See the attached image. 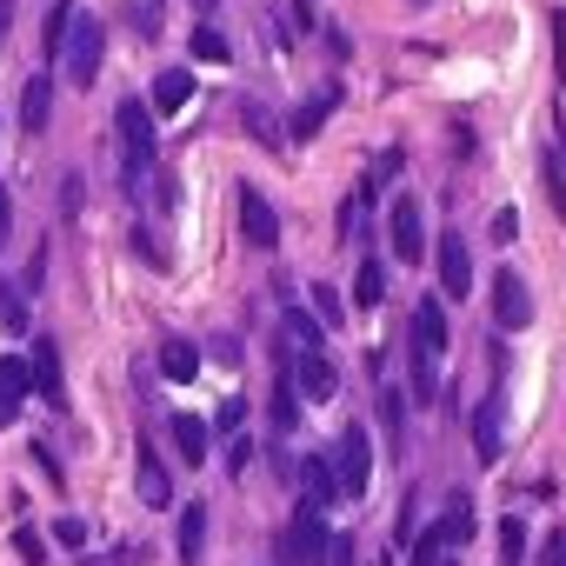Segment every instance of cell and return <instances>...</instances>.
Here are the masks:
<instances>
[{"instance_id":"obj_1","label":"cell","mask_w":566,"mask_h":566,"mask_svg":"<svg viewBox=\"0 0 566 566\" xmlns=\"http://www.w3.org/2000/svg\"><path fill=\"white\" fill-rule=\"evenodd\" d=\"M101 54H107V34H101V21L94 14H81L74 8V21H67V34H61V74L74 81V87H94V74H101Z\"/></svg>"},{"instance_id":"obj_2","label":"cell","mask_w":566,"mask_h":566,"mask_svg":"<svg viewBox=\"0 0 566 566\" xmlns=\"http://www.w3.org/2000/svg\"><path fill=\"white\" fill-rule=\"evenodd\" d=\"M327 467H334V486H340V500H360V493H367V480H374V440H367L360 427H347Z\"/></svg>"},{"instance_id":"obj_3","label":"cell","mask_w":566,"mask_h":566,"mask_svg":"<svg viewBox=\"0 0 566 566\" xmlns=\"http://www.w3.org/2000/svg\"><path fill=\"white\" fill-rule=\"evenodd\" d=\"M120 140H127V174H134V187H140V174L154 167V114L140 107V101H120Z\"/></svg>"},{"instance_id":"obj_4","label":"cell","mask_w":566,"mask_h":566,"mask_svg":"<svg viewBox=\"0 0 566 566\" xmlns=\"http://www.w3.org/2000/svg\"><path fill=\"white\" fill-rule=\"evenodd\" d=\"M327 539H334V533L321 526V513H307V506H301V513H294V526H287V539H280V553H287L294 566H321V559H327Z\"/></svg>"},{"instance_id":"obj_5","label":"cell","mask_w":566,"mask_h":566,"mask_svg":"<svg viewBox=\"0 0 566 566\" xmlns=\"http://www.w3.org/2000/svg\"><path fill=\"white\" fill-rule=\"evenodd\" d=\"M387 240H394V253H400L407 266H413V260L427 253V220H420V207H413L407 193H400V200L387 207Z\"/></svg>"},{"instance_id":"obj_6","label":"cell","mask_w":566,"mask_h":566,"mask_svg":"<svg viewBox=\"0 0 566 566\" xmlns=\"http://www.w3.org/2000/svg\"><path fill=\"white\" fill-rule=\"evenodd\" d=\"M433 260H440V294H453V301H467V287H473V253H467V240H460V227H453V233H440V247H433Z\"/></svg>"},{"instance_id":"obj_7","label":"cell","mask_w":566,"mask_h":566,"mask_svg":"<svg viewBox=\"0 0 566 566\" xmlns=\"http://www.w3.org/2000/svg\"><path fill=\"white\" fill-rule=\"evenodd\" d=\"M493 321H500V327H513V334L533 321V294H526V280H520L513 266H500V273H493Z\"/></svg>"},{"instance_id":"obj_8","label":"cell","mask_w":566,"mask_h":566,"mask_svg":"<svg viewBox=\"0 0 566 566\" xmlns=\"http://www.w3.org/2000/svg\"><path fill=\"white\" fill-rule=\"evenodd\" d=\"M240 233H247V247H280V213L266 207V193L260 187H240Z\"/></svg>"},{"instance_id":"obj_9","label":"cell","mask_w":566,"mask_h":566,"mask_svg":"<svg viewBox=\"0 0 566 566\" xmlns=\"http://www.w3.org/2000/svg\"><path fill=\"white\" fill-rule=\"evenodd\" d=\"M440 354H447V307L440 301H420L413 307V360H433L440 367Z\"/></svg>"},{"instance_id":"obj_10","label":"cell","mask_w":566,"mask_h":566,"mask_svg":"<svg viewBox=\"0 0 566 566\" xmlns=\"http://www.w3.org/2000/svg\"><path fill=\"white\" fill-rule=\"evenodd\" d=\"M28 380L41 387V400H48V407H67V380H61V354H54V340H34Z\"/></svg>"},{"instance_id":"obj_11","label":"cell","mask_w":566,"mask_h":566,"mask_svg":"<svg viewBox=\"0 0 566 566\" xmlns=\"http://www.w3.org/2000/svg\"><path fill=\"white\" fill-rule=\"evenodd\" d=\"M500 420H506V400L486 394L480 413H473V453H480V460H500V447H506V440H500Z\"/></svg>"},{"instance_id":"obj_12","label":"cell","mask_w":566,"mask_h":566,"mask_svg":"<svg viewBox=\"0 0 566 566\" xmlns=\"http://www.w3.org/2000/svg\"><path fill=\"white\" fill-rule=\"evenodd\" d=\"M287 387H301L307 400H334V367H327L321 354H301V360L287 367Z\"/></svg>"},{"instance_id":"obj_13","label":"cell","mask_w":566,"mask_h":566,"mask_svg":"<svg viewBox=\"0 0 566 566\" xmlns=\"http://www.w3.org/2000/svg\"><path fill=\"white\" fill-rule=\"evenodd\" d=\"M301 486H307V513H321V506H334V500H340L334 467H327L321 453H307V460H301Z\"/></svg>"},{"instance_id":"obj_14","label":"cell","mask_w":566,"mask_h":566,"mask_svg":"<svg viewBox=\"0 0 566 566\" xmlns=\"http://www.w3.org/2000/svg\"><path fill=\"white\" fill-rule=\"evenodd\" d=\"M48 114H54V81H48V74H34V81L21 87V127H28V134H41V127H48Z\"/></svg>"},{"instance_id":"obj_15","label":"cell","mask_w":566,"mask_h":566,"mask_svg":"<svg viewBox=\"0 0 566 566\" xmlns=\"http://www.w3.org/2000/svg\"><path fill=\"white\" fill-rule=\"evenodd\" d=\"M187 101H193V74L174 67V74L154 81V107H147V114H174V107H187Z\"/></svg>"},{"instance_id":"obj_16","label":"cell","mask_w":566,"mask_h":566,"mask_svg":"<svg viewBox=\"0 0 566 566\" xmlns=\"http://www.w3.org/2000/svg\"><path fill=\"white\" fill-rule=\"evenodd\" d=\"M200 553H207V506L193 500L180 513V566H200Z\"/></svg>"},{"instance_id":"obj_17","label":"cell","mask_w":566,"mask_h":566,"mask_svg":"<svg viewBox=\"0 0 566 566\" xmlns=\"http://www.w3.org/2000/svg\"><path fill=\"white\" fill-rule=\"evenodd\" d=\"M174 447H180V460H207V420L200 413H174Z\"/></svg>"},{"instance_id":"obj_18","label":"cell","mask_w":566,"mask_h":566,"mask_svg":"<svg viewBox=\"0 0 566 566\" xmlns=\"http://www.w3.org/2000/svg\"><path fill=\"white\" fill-rule=\"evenodd\" d=\"M134 480H140V500H147V506H174V486H167V467H160V460H154L147 447H140V473H134Z\"/></svg>"},{"instance_id":"obj_19","label":"cell","mask_w":566,"mask_h":566,"mask_svg":"<svg viewBox=\"0 0 566 566\" xmlns=\"http://www.w3.org/2000/svg\"><path fill=\"white\" fill-rule=\"evenodd\" d=\"M160 374H167V380H193V374H200V347H193V340H167V347H160Z\"/></svg>"},{"instance_id":"obj_20","label":"cell","mask_w":566,"mask_h":566,"mask_svg":"<svg viewBox=\"0 0 566 566\" xmlns=\"http://www.w3.org/2000/svg\"><path fill=\"white\" fill-rule=\"evenodd\" d=\"M334 107H340V94H334V87H327V94H314V101L294 114V140H314V134H321V120H327Z\"/></svg>"},{"instance_id":"obj_21","label":"cell","mask_w":566,"mask_h":566,"mask_svg":"<svg viewBox=\"0 0 566 566\" xmlns=\"http://www.w3.org/2000/svg\"><path fill=\"white\" fill-rule=\"evenodd\" d=\"M380 294H387V266H380V260H367V266H360V287H354V301H360V307H374Z\"/></svg>"},{"instance_id":"obj_22","label":"cell","mask_w":566,"mask_h":566,"mask_svg":"<svg viewBox=\"0 0 566 566\" xmlns=\"http://www.w3.org/2000/svg\"><path fill=\"white\" fill-rule=\"evenodd\" d=\"M520 553H526V526L506 513V520H500V559H506V566H520Z\"/></svg>"},{"instance_id":"obj_23","label":"cell","mask_w":566,"mask_h":566,"mask_svg":"<svg viewBox=\"0 0 566 566\" xmlns=\"http://www.w3.org/2000/svg\"><path fill=\"white\" fill-rule=\"evenodd\" d=\"M193 54H200V61H227L233 48H227V34H220V28H193Z\"/></svg>"},{"instance_id":"obj_24","label":"cell","mask_w":566,"mask_h":566,"mask_svg":"<svg viewBox=\"0 0 566 566\" xmlns=\"http://www.w3.org/2000/svg\"><path fill=\"white\" fill-rule=\"evenodd\" d=\"M287 334L301 340V354H321V327H314V321H307L301 307H287Z\"/></svg>"},{"instance_id":"obj_25","label":"cell","mask_w":566,"mask_h":566,"mask_svg":"<svg viewBox=\"0 0 566 566\" xmlns=\"http://www.w3.org/2000/svg\"><path fill=\"white\" fill-rule=\"evenodd\" d=\"M0 327H8V334H28V307H21L14 287H0Z\"/></svg>"},{"instance_id":"obj_26","label":"cell","mask_w":566,"mask_h":566,"mask_svg":"<svg viewBox=\"0 0 566 566\" xmlns=\"http://www.w3.org/2000/svg\"><path fill=\"white\" fill-rule=\"evenodd\" d=\"M354 233H367V193H354L340 207V240H354Z\"/></svg>"},{"instance_id":"obj_27","label":"cell","mask_w":566,"mask_h":566,"mask_svg":"<svg viewBox=\"0 0 566 566\" xmlns=\"http://www.w3.org/2000/svg\"><path fill=\"white\" fill-rule=\"evenodd\" d=\"M440 553H447V539H440V526H427L413 539V566H440Z\"/></svg>"},{"instance_id":"obj_28","label":"cell","mask_w":566,"mask_h":566,"mask_svg":"<svg viewBox=\"0 0 566 566\" xmlns=\"http://www.w3.org/2000/svg\"><path fill=\"white\" fill-rule=\"evenodd\" d=\"M440 394V367L433 360H413V400H433Z\"/></svg>"},{"instance_id":"obj_29","label":"cell","mask_w":566,"mask_h":566,"mask_svg":"<svg viewBox=\"0 0 566 566\" xmlns=\"http://www.w3.org/2000/svg\"><path fill=\"white\" fill-rule=\"evenodd\" d=\"M0 387H8V394L21 400V394L34 387V380H28V360H0Z\"/></svg>"},{"instance_id":"obj_30","label":"cell","mask_w":566,"mask_h":566,"mask_svg":"<svg viewBox=\"0 0 566 566\" xmlns=\"http://www.w3.org/2000/svg\"><path fill=\"white\" fill-rule=\"evenodd\" d=\"M67 21H74V8H54V14H48V61L61 54V34H67Z\"/></svg>"},{"instance_id":"obj_31","label":"cell","mask_w":566,"mask_h":566,"mask_svg":"<svg viewBox=\"0 0 566 566\" xmlns=\"http://www.w3.org/2000/svg\"><path fill=\"white\" fill-rule=\"evenodd\" d=\"M54 539H61V546H87V520H74V513L54 520Z\"/></svg>"},{"instance_id":"obj_32","label":"cell","mask_w":566,"mask_h":566,"mask_svg":"<svg viewBox=\"0 0 566 566\" xmlns=\"http://www.w3.org/2000/svg\"><path fill=\"white\" fill-rule=\"evenodd\" d=\"M14 546H21V559H28V566H41V559H48V546H41V533H34V526H21V533H14Z\"/></svg>"},{"instance_id":"obj_33","label":"cell","mask_w":566,"mask_h":566,"mask_svg":"<svg viewBox=\"0 0 566 566\" xmlns=\"http://www.w3.org/2000/svg\"><path fill=\"white\" fill-rule=\"evenodd\" d=\"M314 307H321V321H340V294L327 287V280H321V287H314Z\"/></svg>"},{"instance_id":"obj_34","label":"cell","mask_w":566,"mask_h":566,"mask_svg":"<svg viewBox=\"0 0 566 566\" xmlns=\"http://www.w3.org/2000/svg\"><path fill=\"white\" fill-rule=\"evenodd\" d=\"M327 566H354V539H347V533L327 539Z\"/></svg>"},{"instance_id":"obj_35","label":"cell","mask_w":566,"mask_h":566,"mask_svg":"<svg viewBox=\"0 0 566 566\" xmlns=\"http://www.w3.org/2000/svg\"><path fill=\"white\" fill-rule=\"evenodd\" d=\"M546 193H553V207L566 200V187H559V154H553V147H546Z\"/></svg>"},{"instance_id":"obj_36","label":"cell","mask_w":566,"mask_h":566,"mask_svg":"<svg viewBox=\"0 0 566 566\" xmlns=\"http://www.w3.org/2000/svg\"><path fill=\"white\" fill-rule=\"evenodd\" d=\"M486 233H493V240H513V233H520V213H513V207H506V213H493V227H486Z\"/></svg>"},{"instance_id":"obj_37","label":"cell","mask_w":566,"mask_h":566,"mask_svg":"<svg viewBox=\"0 0 566 566\" xmlns=\"http://www.w3.org/2000/svg\"><path fill=\"white\" fill-rule=\"evenodd\" d=\"M539 566H566V533H553V539H546V553H539Z\"/></svg>"},{"instance_id":"obj_38","label":"cell","mask_w":566,"mask_h":566,"mask_svg":"<svg viewBox=\"0 0 566 566\" xmlns=\"http://www.w3.org/2000/svg\"><path fill=\"white\" fill-rule=\"evenodd\" d=\"M14 407H21V400H14L8 387H0V427H8V420H14Z\"/></svg>"},{"instance_id":"obj_39","label":"cell","mask_w":566,"mask_h":566,"mask_svg":"<svg viewBox=\"0 0 566 566\" xmlns=\"http://www.w3.org/2000/svg\"><path fill=\"white\" fill-rule=\"evenodd\" d=\"M8 227H14V213H8V193H0V247H8Z\"/></svg>"},{"instance_id":"obj_40","label":"cell","mask_w":566,"mask_h":566,"mask_svg":"<svg viewBox=\"0 0 566 566\" xmlns=\"http://www.w3.org/2000/svg\"><path fill=\"white\" fill-rule=\"evenodd\" d=\"M413 8H427V0H413Z\"/></svg>"}]
</instances>
